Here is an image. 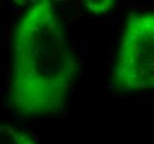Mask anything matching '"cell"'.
Here are the masks:
<instances>
[{"mask_svg":"<svg viewBox=\"0 0 154 144\" xmlns=\"http://www.w3.org/2000/svg\"><path fill=\"white\" fill-rule=\"evenodd\" d=\"M0 144H37L30 133L18 127L4 125L0 129Z\"/></svg>","mask_w":154,"mask_h":144,"instance_id":"3","label":"cell"},{"mask_svg":"<svg viewBox=\"0 0 154 144\" xmlns=\"http://www.w3.org/2000/svg\"><path fill=\"white\" fill-rule=\"evenodd\" d=\"M112 78L123 91L154 90V12L126 17Z\"/></svg>","mask_w":154,"mask_h":144,"instance_id":"2","label":"cell"},{"mask_svg":"<svg viewBox=\"0 0 154 144\" xmlns=\"http://www.w3.org/2000/svg\"><path fill=\"white\" fill-rule=\"evenodd\" d=\"M114 1L111 0H103V1H87L85 7L90 10V12L94 14H102L108 12L113 7Z\"/></svg>","mask_w":154,"mask_h":144,"instance_id":"4","label":"cell"},{"mask_svg":"<svg viewBox=\"0 0 154 144\" xmlns=\"http://www.w3.org/2000/svg\"><path fill=\"white\" fill-rule=\"evenodd\" d=\"M80 64L56 6L30 5L18 19L12 43L11 101L29 118H52L66 109Z\"/></svg>","mask_w":154,"mask_h":144,"instance_id":"1","label":"cell"}]
</instances>
